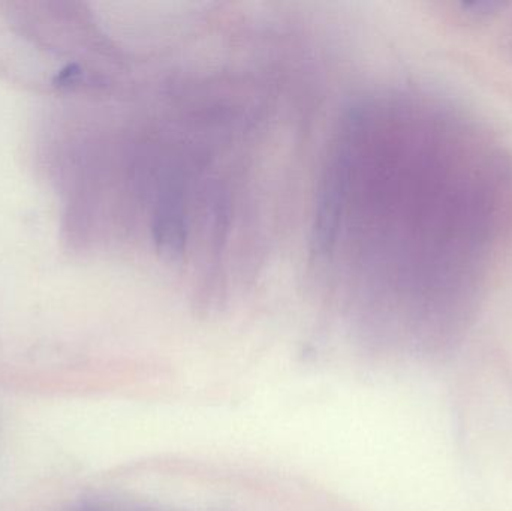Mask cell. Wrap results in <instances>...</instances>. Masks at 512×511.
I'll return each mask as SVG.
<instances>
[{
	"label": "cell",
	"mask_w": 512,
	"mask_h": 511,
	"mask_svg": "<svg viewBox=\"0 0 512 511\" xmlns=\"http://www.w3.org/2000/svg\"><path fill=\"white\" fill-rule=\"evenodd\" d=\"M453 123L418 95L346 92L313 161L298 281L360 323L439 314L495 230L508 171L463 164Z\"/></svg>",
	"instance_id": "obj_1"
},
{
	"label": "cell",
	"mask_w": 512,
	"mask_h": 511,
	"mask_svg": "<svg viewBox=\"0 0 512 511\" xmlns=\"http://www.w3.org/2000/svg\"><path fill=\"white\" fill-rule=\"evenodd\" d=\"M84 80V71L78 63H69L66 65L59 74L54 77V86L60 89H69V87L77 86Z\"/></svg>",
	"instance_id": "obj_2"
}]
</instances>
